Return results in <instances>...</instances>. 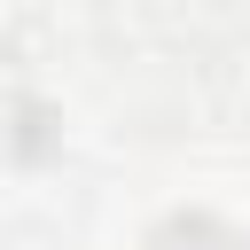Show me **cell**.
Returning a JSON list of instances; mask_svg holds the SVG:
<instances>
[{"label":"cell","instance_id":"obj_1","mask_svg":"<svg viewBox=\"0 0 250 250\" xmlns=\"http://www.w3.org/2000/svg\"><path fill=\"white\" fill-rule=\"evenodd\" d=\"M156 250H234V234H227V227H211V219H180V227H164V234H156Z\"/></svg>","mask_w":250,"mask_h":250}]
</instances>
